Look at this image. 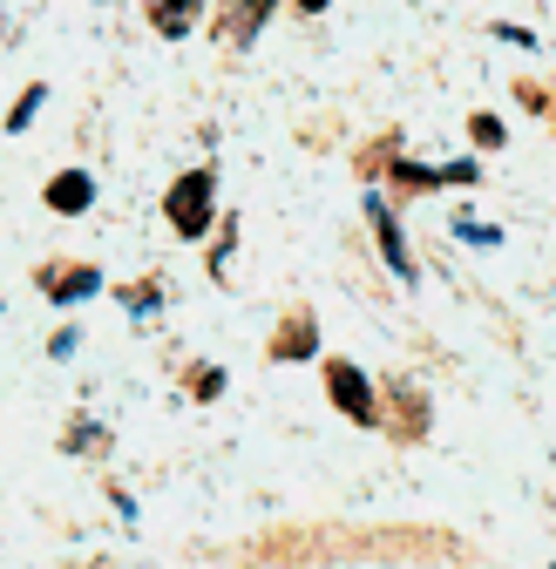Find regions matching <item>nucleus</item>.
Wrapping results in <instances>:
<instances>
[{
	"label": "nucleus",
	"instance_id": "nucleus-7",
	"mask_svg": "<svg viewBox=\"0 0 556 569\" xmlns=\"http://www.w3.org/2000/svg\"><path fill=\"white\" fill-rule=\"evenodd\" d=\"M41 102H48V89H28V96L14 102V116H8V129H28V116H34Z\"/></svg>",
	"mask_w": 556,
	"mask_h": 569
},
{
	"label": "nucleus",
	"instance_id": "nucleus-3",
	"mask_svg": "<svg viewBox=\"0 0 556 569\" xmlns=\"http://www.w3.org/2000/svg\"><path fill=\"white\" fill-rule=\"evenodd\" d=\"M89 197H96V190H89V177H76V170L48 183V203H54V210H89Z\"/></svg>",
	"mask_w": 556,
	"mask_h": 569
},
{
	"label": "nucleus",
	"instance_id": "nucleus-8",
	"mask_svg": "<svg viewBox=\"0 0 556 569\" xmlns=\"http://www.w3.org/2000/svg\"><path fill=\"white\" fill-rule=\"evenodd\" d=\"M475 142H503V122L496 116H475Z\"/></svg>",
	"mask_w": 556,
	"mask_h": 569
},
{
	"label": "nucleus",
	"instance_id": "nucleus-1",
	"mask_svg": "<svg viewBox=\"0 0 556 569\" xmlns=\"http://www.w3.org/2000/svg\"><path fill=\"white\" fill-rule=\"evenodd\" d=\"M211 190H218L211 170H197V177H183L170 190V224H177V238H203V231H211Z\"/></svg>",
	"mask_w": 556,
	"mask_h": 569
},
{
	"label": "nucleus",
	"instance_id": "nucleus-4",
	"mask_svg": "<svg viewBox=\"0 0 556 569\" xmlns=\"http://www.w3.org/2000/svg\"><path fill=\"white\" fill-rule=\"evenodd\" d=\"M367 210H374V224H380V251H387V258H394V271H400V278H414V264H407V244H400V231H394V224H387V203H380V197H374V203H367Z\"/></svg>",
	"mask_w": 556,
	"mask_h": 569
},
{
	"label": "nucleus",
	"instance_id": "nucleus-2",
	"mask_svg": "<svg viewBox=\"0 0 556 569\" xmlns=\"http://www.w3.org/2000/svg\"><path fill=\"white\" fill-rule=\"evenodd\" d=\"M332 400L354 413V420H374V400H367V380L354 367H332Z\"/></svg>",
	"mask_w": 556,
	"mask_h": 569
},
{
	"label": "nucleus",
	"instance_id": "nucleus-5",
	"mask_svg": "<svg viewBox=\"0 0 556 569\" xmlns=\"http://www.w3.org/2000/svg\"><path fill=\"white\" fill-rule=\"evenodd\" d=\"M96 284H102V278H96V271L82 264V271H61V278L48 284V292H54V299H89V292H96Z\"/></svg>",
	"mask_w": 556,
	"mask_h": 569
},
{
	"label": "nucleus",
	"instance_id": "nucleus-6",
	"mask_svg": "<svg viewBox=\"0 0 556 569\" xmlns=\"http://www.w3.org/2000/svg\"><path fill=\"white\" fill-rule=\"evenodd\" d=\"M190 14H197L190 0H157V28H163V34H183V28H190Z\"/></svg>",
	"mask_w": 556,
	"mask_h": 569
}]
</instances>
